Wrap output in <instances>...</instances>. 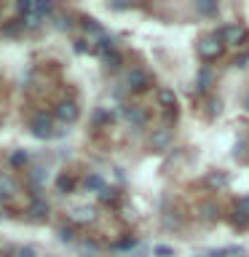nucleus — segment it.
<instances>
[{
    "instance_id": "obj_8",
    "label": "nucleus",
    "mask_w": 249,
    "mask_h": 257,
    "mask_svg": "<svg viewBox=\"0 0 249 257\" xmlns=\"http://www.w3.org/2000/svg\"><path fill=\"white\" fill-rule=\"evenodd\" d=\"M123 112V118H126V123L132 126V128H142V126H148V112H145L142 107H123L120 110Z\"/></svg>"
},
{
    "instance_id": "obj_6",
    "label": "nucleus",
    "mask_w": 249,
    "mask_h": 257,
    "mask_svg": "<svg viewBox=\"0 0 249 257\" xmlns=\"http://www.w3.org/2000/svg\"><path fill=\"white\" fill-rule=\"evenodd\" d=\"M198 51L206 56V59H217V56L222 54V40L217 35H206L204 40L198 43Z\"/></svg>"
},
{
    "instance_id": "obj_7",
    "label": "nucleus",
    "mask_w": 249,
    "mask_h": 257,
    "mask_svg": "<svg viewBox=\"0 0 249 257\" xmlns=\"http://www.w3.org/2000/svg\"><path fill=\"white\" fill-rule=\"evenodd\" d=\"M214 35L220 38L222 43H241V40H244V27H238V24H222Z\"/></svg>"
},
{
    "instance_id": "obj_2",
    "label": "nucleus",
    "mask_w": 249,
    "mask_h": 257,
    "mask_svg": "<svg viewBox=\"0 0 249 257\" xmlns=\"http://www.w3.org/2000/svg\"><path fill=\"white\" fill-rule=\"evenodd\" d=\"M148 83H150L148 70H142V67H129L126 70L123 86L129 88V91H142V88H148Z\"/></svg>"
},
{
    "instance_id": "obj_22",
    "label": "nucleus",
    "mask_w": 249,
    "mask_h": 257,
    "mask_svg": "<svg viewBox=\"0 0 249 257\" xmlns=\"http://www.w3.org/2000/svg\"><path fill=\"white\" fill-rule=\"evenodd\" d=\"M161 104H166V110L177 107V96H174L172 88H161Z\"/></svg>"
},
{
    "instance_id": "obj_1",
    "label": "nucleus",
    "mask_w": 249,
    "mask_h": 257,
    "mask_svg": "<svg viewBox=\"0 0 249 257\" xmlns=\"http://www.w3.org/2000/svg\"><path fill=\"white\" fill-rule=\"evenodd\" d=\"M30 132H32V137H38V140H51L54 137V118L48 115V112H35L30 120Z\"/></svg>"
},
{
    "instance_id": "obj_28",
    "label": "nucleus",
    "mask_w": 249,
    "mask_h": 257,
    "mask_svg": "<svg viewBox=\"0 0 249 257\" xmlns=\"http://www.w3.org/2000/svg\"><path fill=\"white\" fill-rule=\"evenodd\" d=\"M30 180H32V182H38V188H40V182L46 180V169H43V166H35V169L30 172Z\"/></svg>"
},
{
    "instance_id": "obj_31",
    "label": "nucleus",
    "mask_w": 249,
    "mask_h": 257,
    "mask_svg": "<svg viewBox=\"0 0 249 257\" xmlns=\"http://www.w3.org/2000/svg\"><path fill=\"white\" fill-rule=\"evenodd\" d=\"M201 214L212 220V217H217V206H214V204H204V206H201Z\"/></svg>"
},
{
    "instance_id": "obj_35",
    "label": "nucleus",
    "mask_w": 249,
    "mask_h": 257,
    "mask_svg": "<svg viewBox=\"0 0 249 257\" xmlns=\"http://www.w3.org/2000/svg\"><path fill=\"white\" fill-rule=\"evenodd\" d=\"M166 228H177V214L174 212H166Z\"/></svg>"
},
{
    "instance_id": "obj_38",
    "label": "nucleus",
    "mask_w": 249,
    "mask_h": 257,
    "mask_svg": "<svg viewBox=\"0 0 249 257\" xmlns=\"http://www.w3.org/2000/svg\"><path fill=\"white\" fill-rule=\"evenodd\" d=\"M75 51H86V40H75Z\"/></svg>"
},
{
    "instance_id": "obj_15",
    "label": "nucleus",
    "mask_w": 249,
    "mask_h": 257,
    "mask_svg": "<svg viewBox=\"0 0 249 257\" xmlns=\"http://www.w3.org/2000/svg\"><path fill=\"white\" fill-rule=\"evenodd\" d=\"M212 80H214V72L209 70V67H201L198 70V78H196V86L201 88V91H206L209 86H212Z\"/></svg>"
},
{
    "instance_id": "obj_34",
    "label": "nucleus",
    "mask_w": 249,
    "mask_h": 257,
    "mask_svg": "<svg viewBox=\"0 0 249 257\" xmlns=\"http://www.w3.org/2000/svg\"><path fill=\"white\" fill-rule=\"evenodd\" d=\"M220 107H222V99H220V96H212V99H209V110L220 112Z\"/></svg>"
},
{
    "instance_id": "obj_25",
    "label": "nucleus",
    "mask_w": 249,
    "mask_h": 257,
    "mask_svg": "<svg viewBox=\"0 0 249 257\" xmlns=\"http://www.w3.org/2000/svg\"><path fill=\"white\" fill-rule=\"evenodd\" d=\"M14 257H38V249L30 246V244H22L14 249Z\"/></svg>"
},
{
    "instance_id": "obj_5",
    "label": "nucleus",
    "mask_w": 249,
    "mask_h": 257,
    "mask_svg": "<svg viewBox=\"0 0 249 257\" xmlns=\"http://www.w3.org/2000/svg\"><path fill=\"white\" fill-rule=\"evenodd\" d=\"M56 118H59L62 123H75V120L80 118V107L72 99H62L59 104H56Z\"/></svg>"
},
{
    "instance_id": "obj_21",
    "label": "nucleus",
    "mask_w": 249,
    "mask_h": 257,
    "mask_svg": "<svg viewBox=\"0 0 249 257\" xmlns=\"http://www.w3.org/2000/svg\"><path fill=\"white\" fill-rule=\"evenodd\" d=\"M102 64H107V67H120V51H107V54H99Z\"/></svg>"
},
{
    "instance_id": "obj_9",
    "label": "nucleus",
    "mask_w": 249,
    "mask_h": 257,
    "mask_svg": "<svg viewBox=\"0 0 249 257\" xmlns=\"http://www.w3.org/2000/svg\"><path fill=\"white\" fill-rule=\"evenodd\" d=\"M83 188H86L88 193H94V196H99V193L107 188V182H104V177H102L99 172H91V174H86Z\"/></svg>"
},
{
    "instance_id": "obj_42",
    "label": "nucleus",
    "mask_w": 249,
    "mask_h": 257,
    "mask_svg": "<svg viewBox=\"0 0 249 257\" xmlns=\"http://www.w3.org/2000/svg\"><path fill=\"white\" fill-rule=\"evenodd\" d=\"M0 257H8V254H0Z\"/></svg>"
},
{
    "instance_id": "obj_23",
    "label": "nucleus",
    "mask_w": 249,
    "mask_h": 257,
    "mask_svg": "<svg viewBox=\"0 0 249 257\" xmlns=\"http://www.w3.org/2000/svg\"><path fill=\"white\" fill-rule=\"evenodd\" d=\"M8 164H11L14 169L27 166V153H24V150H14V153H11V158H8Z\"/></svg>"
},
{
    "instance_id": "obj_13",
    "label": "nucleus",
    "mask_w": 249,
    "mask_h": 257,
    "mask_svg": "<svg viewBox=\"0 0 249 257\" xmlns=\"http://www.w3.org/2000/svg\"><path fill=\"white\" fill-rule=\"evenodd\" d=\"M225 185H228V174H225V172H212V174H206V188L222 190Z\"/></svg>"
},
{
    "instance_id": "obj_39",
    "label": "nucleus",
    "mask_w": 249,
    "mask_h": 257,
    "mask_svg": "<svg viewBox=\"0 0 249 257\" xmlns=\"http://www.w3.org/2000/svg\"><path fill=\"white\" fill-rule=\"evenodd\" d=\"M244 62H249V54H241L238 59H236V64H238V67H241V64H244Z\"/></svg>"
},
{
    "instance_id": "obj_10",
    "label": "nucleus",
    "mask_w": 249,
    "mask_h": 257,
    "mask_svg": "<svg viewBox=\"0 0 249 257\" xmlns=\"http://www.w3.org/2000/svg\"><path fill=\"white\" fill-rule=\"evenodd\" d=\"M56 236H59L62 244H75V236H78V230H75V225L72 222H62L59 228H56Z\"/></svg>"
},
{
    "instance_id": "obj_18",
    "label": "nucleus",
    "mask_w": 249,
    "mask_h": 257,
    "mask_svg": "<svg viewBox=\"0 0 249 257\" xmlns=\"http://www.w3.org/2000/svg\"><path fill=\"white\" fill-rule=\"evenodd\" d=\"M24 32V24H22V19H14V22H8L6 27H3V35L6 38H19Z\"/></svg>"
},
{
    "instance_id": "obj_32",
    "label": "nucleus",
    "mask_w": 249,
    "mask_h": 257,
    "mask_svg": "<svg viewBox=\"0 0 249 257\" xmlns=\"http://www.w3.org/2000/svg\"><path fill=\"white\" fill-rule=\"evenodd\" d=\"M94 120H96V123H104V120H110V112L104 110V107H99V110L94 112Z\"/></svg>"
},
{
    "instance_id": "obj_30",
    "label": "nucleus",
    "mask_w": 249,
    "mask_h": 257,
    "mask_svg": "<svg viewBox=\"0 0 249 257\" xmlns=\"http://www.w3.org/2000/svg\"><path fill=\"white\" fill-rule=\"evenodd\" d=\"M35 14L46 16V14H56V11H54V6H51V3H35Z\"/></svg>"
},
{
    "instance_id": "obj_3",
    "label": "nucleus",
    "mask_w": 249,
    "mask_h": 257,
    "mask_svg": "<svg viewBox=\"0 0 249 257\" xmlns=\"http://www.w3.org/2000/svg\"><path fill=\"white\" fill-rule=\"evenodd\" d=\"M94 220H96V206H91V204L72 206V212H70V222L72 225H86V222H94Z\"/></svg>"
},
{
    "instance_id": "obj_26",
    "label": "nucleus",
    "mask_w": 249,
    "mask_h": 257,
    "mask_svg": "<svg viewBox=\"0 0 249 257\" xmlns=\"http://www.w3.org/2000/svg\"><path fill=\"white\" fill-rule=\"evenodd\" d=\"M134 244H137L134 238H120V241H115V244H112V252H115V254H118V252H129Z\"/></svg>"
},
{
    "instance_id": "obj_41",
    "label": "nucleus",
    "mask_w": 249,
    "mask_h": 257,
    "mask_svg": "<svg viewBox=\"0 0 249 257\" xmlns=\"http://www.w3.org/2000/svg\"><path fill=\"white\" fill-rule=\"evenodd\" d=\"M241 257H249V254H241Z\"/></svg>"
},
{
    "instance_id": "obj_29",
    "label": "nucleus",
    "mask_w": 249,
    "mask_h": 257,
    "mask_svg": "<svg viewBox=\"0 0 249 257\" xmlns=\"http://www.w3.org/2000/svg\"><path fill=\"white\" fill-rule=\"evenodd\" d=\"M153 254H156V257H172V254H174V249L169 246V244H158L156 249H153Z\"/></svg>"
},
{
    "instance_id": "obj_40",
    "label": "nucleus",
    "mask_w": 249,
    "mask_h": 257,
    "mask_svg": "<svg viewBox=\"0 0 249 257\" xmlns=\"http://www.w3.org/2000/svg\"><path fill=\"white\" fill-rule=\"evenodd\" d=\"M3 206H6V198H3V196H0V212H3Z\"/></svg>"
},
{
    "instance_id": "obj_17",
    "label": "nucleus",
    "mask_w": 249,
    "mask_h": 257,
    "mask_svg": "<svg viewBox=\"0 0 249 257\" xmlns=\"http://www.w3.org/2000/svg\"><path fill=\"white\" fill-rule=\"evenodd\" d=\"M83 32L91 38V43H94V40H99L104 35V27H102V24H96V22H83Z\"/></svg>"
},
{
    "instance_id": "obj_36",
    "label": "nucleus",
    "mask_w": 249,
    "mask_h": 257,
    "mask_svg": "<svg viewBox=\"0 0 249 257\" xmlns=\"http://www.w3.org/2000/svg\"><path fill=\"white\" fill-rule=\"evenodd\" d=\"M206 257H228V254H225V249H212V252H206Z\"/></svg>"
},
{
    "instance_id": "obj_19",
    "label": "nucleus",
    "mask_w": 249,
    "mask_h": 257,
    "mask_svg": "<svg viewBox=\"0 0 249 257\" xmlns=\"http://www.w3.org/2000/svg\"><path fill=\"white\" fill-rule=\"evenodd\" d=\"M14 190H16V182H14V177H8V174H0V196H3V198H8Z\"/></svg>"
},
{
    "instance_id": "obj_16",
    "label": "nucleus",
    "mask_w": 249,
    "mask_h": 257,
    "mask_svg": "<svg viewBox=\"0 0 249 257\" xmlns=\"http://www.w3.org/2000/svg\"><path fill=\"white\" fill-rule=\"evenodd\" d=\"M94 48L99 54H107V51H115V38H110L107 32H104V35L99 38V40H94Z\"/></svg>"
},
{
    "instance_id": "obj_37",
    "label": "nucleus",
    "mask_w": 249,
    "mask_h": 257,
    "mask_svg": "<svg viewBox=\"0 0 249 257\" xmlns=\"http://www.w3.org/2000/svg\"><path fill=\"white\" fill-rule=\"evenodd\" d=\"M238 206L244 209V214H246V212H249V196H244V198H241V201H238Z\"/></svg>"
},
{
    "instance_id": "obj_20",
    "label": "nucleus",
    "mask_w": 249,
    "mask_h": 257,
    "mask_svg": "<svg viewBox=\"0 0 249 257\" xmlns=\"http://www.w3.org/2000/svg\"><path fill=\"white\" fill-rule=\"evenodd\" d=\"M40 22H43V16L35 14V11H30V14H24V16H22L24 30H38V27H40Z\"/></svg>"
},
{
    "instance_id": "obj_24",
    "label": "nucleus",
    "mask_w": 249,
    "mask_h": 257,
    "mask_svg": "<svg viewBox=\"0 0 249 257\" xmlns=\"http://www.w3.org/2000/svg\"><path fill=\"white\" fill-rule=\"evenodd\" d=\"M118 196H120L118 188H110V185H107V188H104V190L99 193V201H104V204H115Z\"/></svg>"
},
{
    "instance_id": "obj_12",
    "label": "nucleus",
    "mask_w": 249,
    "mask_h": 257,
    "mask_svg": "<svg viewBox=\"0 0 249 257\" xmlns=\"http://www.w3.org/2000/svg\"><path fill=\"white\" fill-rule=\"evenodd\" d=\"M75 249H78L80 257H96V252H99V246H96L94 241H88V238H78Z\"/></svg>"
},
{
    "instance_id": "obj_33",
    "label": "nucleus",
    "mask_w": 249,
    "mask_h": 257,
    "mask_svg": "<svg viewBox=\"0 0 249 257\" xmlns=\"http://www.w3.org/2000/svg\"><path fill=\"white\" fill-rule=\"evenodd\" d=\"M198 11L201 14H217V6L214 3H198Z\"/></svg>"
},
{
    "instance_id": "obj_27",
    "label": "nucleus",
    "mask_w": 249,
    "mask_h": 257,
    "mask_svg": "<svg viewBox=\"0 0 249 257\" xmlns=\"http://www.w3.org/2000/svg\"><path fill=\"white\" fill-rule=\"evenodd\" d=\"M72 185H75V182H72L67 174H62L59 180H56V190H59V193H70V190H72Z\"/></svg>"
},
{
    "instance_id": "obj_4",
    "label": "nucleus",
    "mask_w": 249,
    "mask_h": 257,
    "mask_svg": "<svg viewBox=\"0 0 249 257\" xmlns=\"http://www.w3.org/2000/svg\"><path fill=\"white\" fill-rule=\"evenodd\" d=\"M148 145H150V150H158V153H164L169 145H172V132H169L166 126H161V128H153L150 137H148Z\"/></svg>"
},
{
    "instance_id": "obj_14",
    "label": "nucleus",
    "mask_w": 249,
    "mask_h": 257,
    "mask_svg": "<svg viewBox=\"0 0 249 257\" xmlns=\"http://www.w3.org/2000/svg\"><path fill=\"white\" fill-rule=\"evenodd\" d=\"M54 27L59 32H72L75 22H72V16H67V14H54Z\"/></svg>"
},
{
    "instance_id": "obj_11",
    "label": "nucleus",
    "mask_w": 249,
    "mask_h": 257,
    "mask_svg": "<svg viewBox=\"0 0 249 257\" xmlns=\"http://www.w3.org/2000/svg\"><path fill=\"white\" fill-rule=\"evenodd\" d=\"M30 214L38 217V220H46L51 214V206H48L46 198H32V206H30Z\"/></svg>"
}]
</instances>
